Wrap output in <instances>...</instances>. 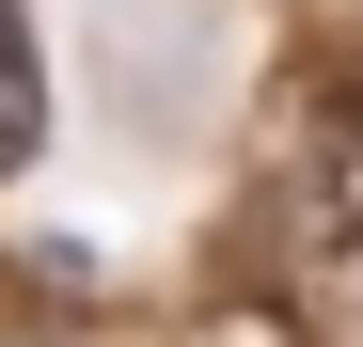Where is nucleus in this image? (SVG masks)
Listing matches in <instances>:
<instances>
[{"label": "nucleus", "instance_id": "f257e3e1", "mask_svg": "<svg viewBox=\"0 0 363 347\" xmlns=\"http://www.w3.org/2000/svg\"><path fill=\"white\" fill-rule=\"evenodd\" d=\"M48 142V47H32V16L0 0V158H32Z\"/></svg>", "mask_w": 363, "mask_h": 347}, {"label": "nucleus", "instance_id": "f03ea898", "mask_svg": "<svg viewBox=\"0 0 363 347\" xmlns=\"http://www.w3.org/2000/svg\"><path fill=\"white\" fill-rule=\"evenodd\" d=\"M316 190H332V237H363V79L316 110Z\"/></svg>", "mask_w": 363, "mask_h": 347}]
</instances>
